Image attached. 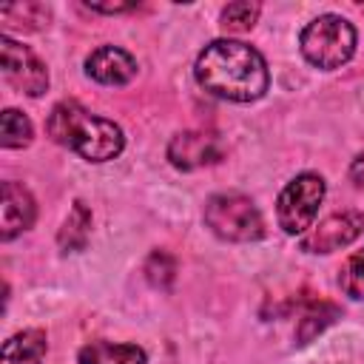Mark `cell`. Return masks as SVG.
Returning <instances> with one entry per match:
<instances>
[{
  "label": "cell",
  "mask_w": 364,
  "mask_h": 364,
  "mask_svg": "<svg viewBox=\"0 0 364 364\" xmlns=\"http://www.w3.org/2000/svg\"><path fill=\"white\" fill-rule=\"evenodd\" d=\"M338 284L350 299L364 301V247L347 259V264L338 273Z\"/></svg>",
  "instance_id": "18"
},
{
  "label": "cell",
  "mask_w": 364,
  "mask_h": 364,
  "mask_svg": "<svg viewBox=\"0 0 364 364\" xmlns=\"http://www.w3.org/2000/svg\"><path fill=\"white\" fill-rule=\"evenodd\" d=\"M350 179H353L355 185H361V188H364V154L353 162V168H350Z\"/></svg>",
  "instance_id": "21"
},
{
  "label": "cell",
  "mask_w": 364,
  "mask_h": 364,
  "mask_svg": "<svg viewBox=\"0 0 364 364\" xmlns=\"http://www.w3.org/2000/svg\"><path fill=\"white\" fill-rule=\"evenodd\" d=\"M88 230H91V210L82 202H74L71 213L65 216V222L57 233V242L63 250H80L88 239Z\"/></svg>",
  "instance_id": "14"
},
{
  "label": "cell",
  "mask_w": 364,
  "mask_h": 364,
  "mask_svg": "<svg viewBox=\"0 0 364 364\" xmlns=\"http://www.w3.org/2000/svg\"><path fill=\"white\" fill-rule=\"evenodd\" d=\"M336 316H338V307H336V304H330V301H324V299L313 301V304L301 313V318H299V344H307V341H310L316 333H321Z\"/></svg>",
  "instance_id": "16"
},
{
  "label": "cell",
  "mask_w": 364,
  "mask_h": 364,
  "mask_svg": "<svg viewBox=\"0 0 364 364\" xmlns=\"http://www.w3.org/2000/svg\"><path fill=\"white\" fill-rule=\"evenodd\" d=\"M299 48L304 60L316 68H341L355 51V28L338 14H318L299 34Z\"/></svg>",
  "instance_id": "3"
},
{
  "label": "cell",
  "mask_w": 364,
  "mask_h": 364,
  "mask_svg": "<svg viewBox=\"0 0 364 364\" xmlns=\"http://www.w3.org/2000/svg\"><path fill=\"white\" fill-rule=\"evenodd\" d=\"M262 6L259 3H247V0H239V3H230L222 9V28L230 31V34H242V31H250L256 26V17H259Z\"/></svg>",
  "instance_id": "17"
},
{
  "label": "cell",
  "mask_w": 364,
  "mask_h": 364,
  "mask_svg": "<svg viewBox=\"0 0 364 364\" xmlns=\"http://www.w3.org/2000/svg\"><path fill=\"white\" fill-rule=\"evenodd\" d=\"M222 156V145L208 131H182L168 145V159L179 171H196L213 165Z\"/></svg>",
  "instance_id": "8"
},
{
  "label": "cell",
  "mask_w": 364,
  "mask_h": 364,
  "mask_svg": "<svg viewBox=\"0 0 364 364\" xmlns=\"http://www.w3.org/2000/svg\"><path fill=\"white\" fill-rule=\"evenodd\" d=\"M88 9H94V11H105V14H117V11H128V9H134V3H88Z\"/></svg>",
  "instance_id": "20"
},
{
  "label": "cell",
  "mask_w": 364,
  "mask_h": 364,
  "mask_svg": "<svg viewBox=\"0 0 364 364\" xmlns=\"http://www.w3.org/2000/svg\"><path fill=\"white\" fill-rule=\"evenodd\" d=\"M34 136L31 119L17 108H6L0 117V145L3 148H26Z\"/></svg>",
  "instance_id": "15"
},
{
  "label": "cell",
  "mask_w": 364,
  "mask_h": 364,
  "mask_svg": "<svg viewBox=\"0 0 364 364\" xmlns=\"http://www.w3.org/2000/svg\"><path fill=\"white\" fill-rule=\"evenodd\" d=\"M0 68H3L6 82L14 91H20V94L40 97L48 88V68H46V63L28 46H23V43H17L11 37L0 40Z\"/></svg>",
  "instance_id": "6"
},
{
  "label": "cell",
  "mask_w": 364,
  "mask_h": 364,
  "mask_svg": "<svg viewBox=\"0 0 364 364\" xmlns=\"http://www.w3.org/2000/svg\"><path fill=\"white\" fill-rule=\"evenodd\" d=\"M364 230V213L358 210H341L327 216L324 222L313 225L304 236H301V250L307 253H333L338 247H347L350 242H355Z\"/></svg>",
  "instance_id": "7"
},
{
  "label": "cell",
  "mask_w": 364,
  "mask_h": 364,
  "mask_svg": "<svg viewBox=\"0 0 364 364\" xmlns=\"http://www.w3.org/2000/svg\"><path fill=\"white\" fill-rule=\"evenodd\" d=\"M46 131L57 145L80 154L88 162H108L125 145L122 128L117 122L85 111L74 100H63L51 108Z\"/></svg>",
  "instance_id": "2"
},
{
  "label": "cell",
  "mask_w": 364,
  "mask_h": 364,
  "mask_svg": "<svg viewBox=\"0 0 364 364\" xmlns=\"http://www.w3.org/2000/svg\"><path fill=\"white\" fill-rule=\"evenodd\" d=\"M51 11L48 6L43 3H11V6H3L0 9V20L6 26H14V28H23V31H37L48 23Z\"/></svg>",
  "instance_id": "13"
},
{
  "label": "cell",
  "mask_w": 364,
  "mask_h": 364,
  "mask_svg": "<svg viewBox=\"0 0 364 364\" xmlns=\"http://www.w3.org/2000/svg\"><path fill=\"white\" fill-rule=\"evenodd\" d=\"M37 205L28 188L17 182H3V199H0V239L9 242L17 233L28 230L34 225Z\"/></svg>",
  "instance_id": "9"
},
{
  "label": "cell",
  "mask_w": 364,
  "mask_h": 364,
  "mask_svg": "<svg viewBox=\"0 0 364 364\" xmlns=\"http://www.w3.org/2000/svg\"><path fill=\"white\" fill-rule=\"evenodd\" d=\"M46 333L43 330H23L3 341L0 364H43L46 358Z\"/></svg>",
  "instance_id": "11"
},
{
  "label": "cell",
  "mask_w": 364,
  "mask_h": 364,
  "mask_svg": "<svg viewBox=\"0 0 364 364\" xmlns=\"http://www.w3.org/2000/svg\"><path fill=\"white\" fill-rule=\"evenodd\" d=\"M324 199V179L318 173H299L284 185L276 205V219L284 233L304 236L313 228V219L318 213V205Z\"/></svg>",
  "instance_id": "5"
},
{
  "label": "cell",
  "mask_w": 364,
  "mask_h": 364,
  "mask_svg": "<svg viewBox=\"0 0 364 364\" xmlns=\"http://www.w3.org/2000/svg\"><path fill=\"white\" fill-rule=\"evenodd\" d=\"M85 74L102 85H125L136 77V60L117 46H100L85 57Z\"/></svg>",
  "instance_id": "10"
},
{
  "label": "cell",
  "mask_w": 364,
  "mask_h": 364,
  "mask_svg": "<svg viewBox=\"0 0 364 364\" xmlns=\"http://www.w3.org/2000/svg\"><path fill=\"white\" fill-rule=\"evenodd\" d=\"M80 364H145L148 355L136 344H114V341H91L77 355Z\"/></svg>",
  "instance_id": "12"
},
{
  "label": "cell",
  "mask_w": 364,
  "mask_h": 364,
  "mask_svg": "<svg viewBox=\"0 0 364 364\" xmlns=\"http://www.w3.org/2000/svg\"><path fill=\"white\" fill-rule=\"evenodd\" d=\"M193 74L208 94L228 102H253L270 85L264 57L253 46L228 37L213 40L199 51Z\"/></svg>",
  "instance_id": "1"
},
{
  "label": "cell",
  "mask_w": 364,
  "mask_h": 364,
  "mask_svg": "<svg viewBox=\"0 0 364 364\" xmlns=\"http://www.w3.org/2000/svg\"><path fill=\"white\" fill-rule=\"evenodd\" d=\"M173 273H176V264L165 250L151 253V259L145 262V276L154 287H168L173 282Z\"/></svg>",
  "instance_id": "19"
},
{
  "label": "cell",
  "mask_w": 364,
  "mask_h": 364,
  "mask_svg": "<svg viewBox=\"0 0 364 364\" xmlns=\"http://www.w3.org/2000/svg\"><path fill=\"white\" fill-rule=\"evenodd\" d=\"M205 225L228 242H256L264 233L259 208L242 193H213L205 205Z\"/></svg>",
  "instance_id": "4"
}]
</instances>
